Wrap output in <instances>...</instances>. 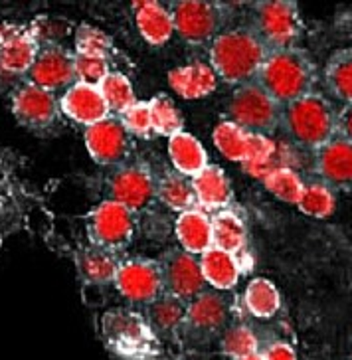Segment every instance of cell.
Segmentation results:
<instances>
[{"label":"cell","instance_id":"obj_19","mask_svg":"<svg viewBox=\"0 0 352 360\" xmlns=\"http://www.w3.org/2000/svg\"><path fill=\"white\" fill-rule=\"evenodd\" d=\"M174 233L186 254L202 255L212 248V218L200 208L178 214Z\"/></svg>","mask_w":352,"mask_h":360},{"label":"cell","instance_id":"obj_11","mask_svg":"<svg viewBox=\"0 0 352 360\" xmlns=\"http://www.w3.org/2000/svg\"><path fill=\"white\" fill-rule=\"evenodd\" d=\"M159 264L162 269L164 293L176 297L184 303H190L204 293L206 281L200 269V259H196V255L186 254L184 250H171L162 255Z\"/></svg>","mask_w":352,"mask_h":360},{"label":"cell","instance_id":"obj_14","mask_svg":"<svg viewBox=\"0 0 352 360\" xmlns=\"http://www.w3.org/2000/svg\"><path fill=\"white\" fill-rule=\"evenodd\" d=\"M28 74L30 84H36L52 94L56 89H67L75 84V53L65 50L60 44L42 46Z\"/></svg>","mask_w":352,"mask_h":360},{"label":"cell","instance_id":"obj_41","mask_svg":"<svg viewBox=\"0 0 352 360\" xmlns=\"http://www.w3.org/2000/svg\"><path fill=\"white\" fill-rule=\"evenodd\" d=\"M261 354H263V360H297L295 349L287 342H283V340L271 342Z\"/></svg>","mask_w":352,"mask_h":360},{"label":"cell","instance_id":"obj_16","mask_svg":"<svg viewBox=\"0 0 352 360\" xmlns=\"http://www.w3.org/2000/svg\"><path fill=\"white\" fill-rule=\"evenodd\" d=\"M60 109L72 121L86 127H91L111 115L99 87L79 84V82H75L72 87L65 89V94L60 99Z\"/></svg>","mask_w":352,"mask_h":360},{"label":"cell","instance_id":"obj_1","mask_svg":"<svg viewBox=\"0 0 352 360\" xmlns=\"http://www.w3.org/2000/svg\"><path fill=\"white\" fill-rule=\"evenodd\" d=\"M269 52L249 26L230 28L210 42V68L216 77L240 87L256 82Z\"/></svg>","mask_w":352,"mask_h":360},{"label":"cell","instance_id":"obj_22","mask_svg":"<svg viewBox=\"0 0 352 360\" xmlns=\"http://www.w3.org/2000/svg\"><path fill=\"white\" fill-rule=\"evenodd\" d=\"M135 22L141 36L150 46H162L172 38L174 34V20L172 12L159 2H137L135 6Z\"/></svg>","mask_w":352,"mask_h":360},{"label":"cell","instance_id":"obj_30","mask_svg":"<svg viewBox=\"0 0 352 360\" xmlns=\"http://www.w3.org/2000/svg\"><path fill=\"white\" fill-rule=\"evenodd\" d=\"M244 303L256 319H271L281 307V295L269 279L256 277L247 283Z\"/></svg>","mask_w":352,"mask_h":360},{"label":"cell","instance_id":"obj_21","mask_svg":"<svg viewBox=\"0 0 352 360\" xmlns=\"http://www.w3.org/2000/svg\"><path fill=\"white\" fill-rule=\"evenodd\" d=\"M169 84L184 99H200L216 91L218 77L210 64L193 62L169 72Z\"/></svg>","mask_w":352,"mask_h":360},{"label":"cell","instance_id":"obj_7","mask_svg":"<svg viewBox=\"0 0 352 360\" xmlns=\"http://www.w3.org/2000/svg\"><path fill=\"white\" fill-rule=\"evenodd\" d=\"M174 20V32L186 44L200 46L212 42L216 36L224 32V26L230 18V8L220 2L204 0H184L176 2L171 8Z\"/></svg>","mask_w":352,"mask_h":360},{"label":"cell","instance_id":"obj_25","mask_svg":"<svg viewBox=\"0 0 352 360\" xmlns=\"http://www.w3.org/2000/svg\"><path fill=\"white\" fill-rule=\"evenodd\" d=\"M200 269L206 285H212L218 291L234 289L242 274L237 257L216 248H210L206 254L200 255Z\"/></svg>","mask_w":352,"mask_h":360},{"label":"cell","instance_id":"obj_37","mask_svg":"<svg viewBox=\"0 0 352 360\" xmlns=\"http://www.w3.org/2000/svg\"><path fill=\"white\" fill-rule=\"evenodd\" d=\"M113 52V40L109 34L91 24H82L75 30V53L77 56H91V58H105Z\"/></svg>","mask_w":352,"mask_h":360},{"label":"cell","instance_id":"obj_6","mask_svg":"<svg viewBox=\"0 0 352 360\" xmlns=\"http://www.w3.org/2000/svg\"><path fill=\"white\" fill-rule=\"evenodd\" d=\"M281 113L283 107L257 82L235 87L234 96L228 103V115L232 123L247 133L267 137L281 127Z\"/></svg>","mask_w":352,"mask_h":360},{"label":"cell","instance_id":"obj_20","mask_svg":"<svg viewBox=\"0 0 352 360\" xmlns=\"http://www.w3.org/2000/svg\"><path fill=\"white\" fill-rule=\"evenodd\" d=\"M196 204L204 210H228L234 198L232 184L218 165H208L193 179Z\"/></svg>","mask_w":352,"mask_h":360},{"label":"cell","instance_id":"obj_26","mask_svg":"<svg viewBox=\"0 0 352 360\" xmlns=\"http://www.w3.org/2000/svg\"><path fill=\"white\" fill-rule=\"evenodd\" d=\"M119 265L121 262L117 255L109 250L97 248V245H87L77 254V269L87 283L93 285H109L115 283Z\"/></svg>","mask_w":352,"mask_h":360},{"label":"cell","instance_id":"obj_43","mask_svg":"<svg viewBox=\"0 0 352 360\" xmlns=\"http://www.w3.org/2000/svg\"><path fill=\"white\" fill-rule=\"evenodd\" d=\"M6 32H8V28L6 26H0V46H2L4 38H6Z\"/></svg>","mask_w":352,"mask_h":360},{"label":"cell","instance_id":"obj_29","mask_svg":"<svg viewBox=\"0 0 352 360\" xmlns=\"http://www.w3.org/2000/svg\"><path fill=\"white\" fill-rule=\"evenodd\" d=\"M246 226L234 210H222L212 218V248L237 255L246 245Z\"/></svg>","mask_w":352,"mask_h":360},{"label":"cell","instance_id":"obj_3","mask_svg":"<svg viewBox=\"0 0 352 360\" xmlns=\"http://www.w3.org/2000/svg\"><path fill=\"white\" fill-rule=\"evenodd\" d=\"M339 109L319 91L295 99L283 107L281 129L287 141L301 150L315 153L337 137Z\"/></svg>","mask_w":352,"mask_h":360},{"label":"cell","instance_id":"obj_27","mask_svg":"<svg viewBox=\"0 0 352 360\" xmlns=\"http://www.w3.org/2000/svg\"><path fill=\"white\" fill-rule=\"evenodd\" d=\"M157 200L181 214L198 208L193 179L184 176L176 170H167L162 172V176L157 179Z\"/></svg>","mask_w":352,"mask_h":360},{"label":"cell","instance_id":"obj_35","mask_svg":"<svg viewBox=\"0 0 352 360\" xmlns=\"http://www.w3.org/2000/svg\"><path fill=\"white\" fill-rule=\"evenodd\" d=\"M247 137L249 133L237 127L232 121H224L214 129V145L224 155L226 159L234 162H244L247 153Z\"/></svg>","mask_w":352,"mask_h":360},{"label":"cell","instance_id":"obj_8","mask_svg":"<svg viewBox=\"0 0 352 360\" xmlns=\"http://www.w3.org/2000/svg\"><path fill=\"white\" fill-rule=\"evenodd\" d=\"M133 212L115 200H105L97 206L89 216L87 232L91 238V245L109 250L117 254L125 250L133 236Z\"/></svg>","mask_w":352,"mask_h":360},{"label":"cell","instance_id":"obj_42","mask_svg":"<svg viewBox=\"0 0 352 360\" xmlns=\"http://www.w3.org/2000/svg\"><path fill=\"white\" fill-rule=\"evenodd\" d=\"M337 135L352 143V103L351 105H342V109H339Z\"/></svg>","mask_w":352,"mask_h":360},{"label":"cell","instance_id":"obj_38","mask_svg":"<svg viewBox=\"0 0 352 360\" xmlns=\"http://www.w3.org/2000/svg\"><path fill=\"white\" fill-rule=\"evenodd\" d=\"M111 74L109 60L105 58H91V56H77L75 53V82L99 87V84Z\"/></svg>","mask_w":352,"mask_h":360},{"label":"cell","instance_id":"obj_34","mask_svg":"<svg viewBox=\"0 0 352 360\" xmlns=\"http://www.w3.org/2000/svg\"><path fill=\"white\" fill-rule=\"evenodd\" d=\"M297 208L311 218H329L337 208V196L327 184L319 180L305 182V191L297 202Z\"/></svg>","mask_w":352,"mask_h":360},{"label":"cell","instance_id":"obj_17","mask_svg":"<svg viewBox=\"0 0 352 360\" xmlns=\"http://www.w3.org/2000/svg\"><path fill=\"white\" fill-rule=\"evenodd\" d=\"M40 44L36 42L30 30L11 28L0 46V75L16 77L32 70Z\"/></svg>","mask_w":352,"mask_h":360},{"label":"cell","instance_id":"obj_24","mask_svg":"<svg viewBox=\"0 0 352 360\" xmlns=\"http://www.w3.org/2000/svg\"><path fill=\"white\" fill-rule=\"evenodd\" d=\"M322 85L327 94L344 105L352 103V48L331 53L322 70Z\"/></svg>","mask_w":352,"mask_h":360},{"label":"cell","instance_id":"obj_23","mask_svg":"<svg viewBox=\"0 0 352 360\" xmlns=\"http://www.w3.org/2000/svg\"><path fill=\"white\" fill-rule=\"evenodd\" d=\"M169 157L176 172L194 179L208 167V153L198 139L182 131L169 139Z\"/></svg>","mask_w":352,"mask_h":360},{"label":"cell","instance_id":"obj_2","mask_svg":"<svg viewBox=\"0 0 352 360\" xmlns=\"http://www.w3.org/2000/svg\"><path fill=\"white\" fill-rule=\"evenodd\" d=\"M256 82L279 105L285 107L295 99L317 91L319 70L309 52L299 46L271 50Z\"/></svg>","mask_w":352,"mask_h":360},{"label":"cell","instance_id":"obj_4","mask_svg":"<svg viewBox=\"0 0 352 360\" xmlns=\"http://www.w3.org/2000/svg\"><path fill=\"white\" fill-rule=\"evenodd\" d=\"M107 347L125 359H149L159 350V337L145 315L131 309H111L101 319Z\"/></svg>","mask_w":352,"mask_h":360},{"label":"cell","instance_id":"obj_9","mask_svg":"<svg viewBox=\"0 0 352 360\" xmlns=\"http://www.w3.org/2000/svg\"><path fill=\"white\" fill-rule=\"evenodd\" d=\"M115 287L127 301L147 307L164 293L160 264L157 259L145 257H131L121 262L115 277Z\"/></svg>","mask_w":352,"mask_h":360},{"label":"cell","instance_id":"obj_13","mask_svg":"<svg viewBox=\"0 0 352 360\" xmlns=\"http://www.w3.org/2000/svg\"><path fill=\"white\" fill-rule=\"evenodd\" d=\"M313 174L331 191H352V143L337 137L313 153Z\"/></svg>","mask_w":352,"mask_h":360},{"label":"cell","instance_id":"obj_5","mask_svg":"<svg viewBox=\"0 0 352 360\" xmlns=\"http://www.w3.org/2000/svg\"><path fill=\"white\" fill-rule=\"evenodd\" d=\"M269 50L295 48L303 34L299 6L289 0H263L252 4L247 24Z\"/></svg>","mask_w":352,"mask_h":360},{"label":"cell","instance_id":"obj_32","mask_svg":"<svg viewBox=\"0 0 352 360\" xmlns=\"http://www.w3.org/2000/svg\"><path fill=\"white\" fill-rule=\"evenodd\" d=\"M147 103H149L152 133L169 139L182 133L184 121H182L178 107L172 103L171 97L155 96L150 101H147Z\"/></svg>","mask_w":352,"mask_h":360},{"label":"cell","instance_id":"obj_36","mask_svg":"<svg viewBox=\"0 0 352 360\" xmlns=\"http://www.w3.org/2000/svg\"><path fill=\"white\" fill-rule=\"evenodd\" d=\"M220 347L226 356L234 360H244L252 354L259 352V339H257L256 330L247 325H234V327L226 328Z\"/></svg>","mask_w":352,"mask_h":360},{"label":"cell","instance_id":"obj_40","mask_svg":"<svg viewBox=\"0 0 352 360\" xmlns=\"http://www.w3.org/2000/svg\"><path fill=\"white\" fill-rule=\"evenodd\" d=\"M30 32H32V36L36 38V42H44V46L56 44L58 38H62V36L67 34L64 26L58 20H52V18H38V20L32 24Z\"/></svg>","mask_w":352,"mask_h":360},{"label":"cell","instance_id":"obj_28","mask_svg":"<svg viewBox=\"0 0 352 360\" xmlns=\"http://www.w3.org/2000/svg\"><path fill=\"white\" fill-rule=\"evenodd\" d=\"M186 305L181 299L162 293L159 299L147 305L145 319L150 325V328L159 335H171L176 333L178 328L184 327V317H186Z\"/></svg>","mask_w":352,"mask_h":360},{"label":"cell","instance_id":"obj_39","mask_svg":"<svg viewBox=\"0 0 352 360\" xmlns=\"http://www.w3.org/2000/svg\"><path fill=\"white\" fill-rule=\"evenodd\" d=\"M121 125L125 127L129 135L135 137H149L152 133V123H150L149 103H141L137 101L133 107H129L123 115H119Z\"/></svg>","mask_w":352,"mask_h":360},{"label":"cell","instance_id":"obj_33","mask_svg":"<svg viewBox=\"0 0 352 360\" xmlns=\"http://www.w3.org/2000/svg\"><path fill=\"white\" fill-rule=\"evenodd\" d=\"M266 184V188L275 198L287 204H295L301 200V194L305 191V180L301 179L299 170L287 169V167H279L273 169L266 179L261 180Z\"/></svg>","mask_w":352,"mask_h":360},{"label":"cell","instance_id":"obj_18","mask_svg":"<svg viewBox=\"0 0 352 360\" xmlns=\"http://www.w3.org/2000/svg\"><path fill=\"white\" fill-rule=\"evenodd\" d=\"M226 321H228V307L218 293L204 291L186 305L184 327L194 335H214L224 328Z\"/></svg>","mask_w":352,"mask_h":360},{"label":"cell","instance_id":"obj_31","mask_svg":"<svg viewBox=\"0 0 352 360\" xmlns=\"http://www.w3.org/2000/svg\"><path fill=\"white\" fill-rule=\"evenodd\" d=\"M99 91L105 99V105L109 113L113 115H123L129 107L137 103L135 99V89L129 82L127 75L119 74V72H111L105 79L99 84Z\"/></svg>","mask_w":352,"mask_h":360},{"label":"cell","instance_id":"obj_12","mask_svg":"<svg viewBox=\"0 0 352 360\" xmlns=\"http://www.w3.org/2000/svg\"><path fill=\"white\" fill-rule=\"evenodd\" d=\"M86 147L91 159L101 167L117 169L125 165L131 153V141L119 117L109 115L103 121L86 129Z\"/></svg>","mask_w":352,"mask_h":360},{"label":"cell","instance_id":"obj_44","mask_svg":"<svg viewBox=\"0 0 352 360\" xmlns=\"http://www.w3.org/2000/svg\"><path fill=\"white\" fill-rule=\"evenodd\" d=\"M244 360H263V354L261 352H257V354H252V356H247Z\"/></svg>","mask_w":352,"mask_h":360},{"label":"cell","instance_id":"obj_10","mask_svg":"<svg viewBox=\"0 0 352 360\" xmlns=\"http://www.w3.org/2000/svg\"><path fill=\"white\" fill-rule=\"evenodd\" d=\"M111 200L123 204L131 212L149 206L157 198V176L145 162H125L109 176Z\"/></svg>","mask_w":352,"mask_h":360},{"label":"cell","instance_id":"obj_15","mask_svg":"<svg viewBox=\"0 0 352 360\" xmlns=\"http://www.w3.org/2000/svg\"><path fill=\"white\" fill-rule=\"evenodd\" d=\"M60 111H62L60 103L52 91L30 82L18 87L12 96V113L24 127H50L56 123Z\"/></svg>","mask_w":352,"mask_h":360}]
</instances>
